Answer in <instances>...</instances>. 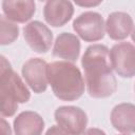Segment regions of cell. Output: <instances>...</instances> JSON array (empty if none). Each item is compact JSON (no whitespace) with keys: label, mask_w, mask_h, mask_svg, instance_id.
Listing matches in <instances>:
<instances>
[{"label":"cell","mask_w":135,"mask_h":135,"mask_svg":"<svg viewBox=\"0 0 135 135\" xmlns=\"http://www.w3.org/2000/svg\"><path fill=\"white\" fill-rule=\"evenodd\" d=\"M88 93L93 98H107L117 90V80L113 73L110 50L104 44H92L81 58Z\"/></svg>","instance_id":"1"},{"label":"cell","mask_w":135,"mask_h":135,"mask_svg":"<svg viewBox=\"0 0 135 135\" xmlns=\"http://www.w3.org/2000/svg\"><path fill=\"white\" fill-rule=\"evenodd\" d=\"M47 81L54 95L63 101H75L84 93V80L80 70L69 61L47 64Z\"/></svg>","instance_id":"2"},{"label":"cell","mask_w":135,"mask_h":135,"mask_svg":"<svg viewBox=\"0 0 135 135\" xmlns=\"http://www.w3.org/2000/svg\"><path fill=\"white\" fill-rule=\"evenodd\" d=\"M31 99V92L20 76L12 69L9 61L0 57V101L1 116L12 117L18 110L19 103Z\"/></svg>","instance_id":"3"},{"label":"cell","mask_w":135,"mask_h":135,"mask_svg":"<svg viewBox=\"0 0 135 135\" xmlns=\"http://www.w3.org/2000/svg\"><path fill=\"white\" fill-rule=\"evenodd\" d=\"M73 30L86 42H96L104 37L105 23L102 16L93 11L81 13L73 21Z\"/></svg>","instance_id":"4"},{"label":"cell","mask_w":135,"mask_h":135,"mask_svg":"<svg viewBox=\"0 0 135 135\" xmlns=\"http://www.w3.org/2000/svg\"><path fill=\"white\" fill-rule=\"evenodd\" d=\"M57 126L71 135H82L88 126L86 113L79 107L62 105L54 113Z\"/></svg>","instance_id":"5"},{"label":"cell","mask_w":135,"mask_h":135,"mask_svg":"<svg viewBox=\"0 0 135 135\" xmlns=\"http://www.w3.org/2000/svg\"><path fill=\"white\" fill-rule=\"evenodd\" d=\"M113 70L122 78L135 76V45L130 42H118L110 50Z\"/></svg>","instance_id":"6"},{"label":"cell","mask_w":135,"mask_h":135,"mask_svg":"<svg viewBox=\"0 0 135 135\" xmlns=\"http://www.w3.org/2000/svg\"><path fill=\"white\" fill-rule=\"evenodd\" d=\"M23 37L28 46L36 53H47L53 43L52 31L39 20L28 22L23 27Z\"/></svg>","instance_id":"7"},{"label":"cell","mask_w":135,"mask_h":135,"mask_svg":"<svg viewBox=\"0 0 135 135\" xmlns=\"http://www.w3.org/2000/svg\"><path fill=\"white\" fill-rule=\"evenodd\" d=\"M47 64L41 58H30L21 68V74L34 93L40 94L47 89Z\"/></svg>","instance_id":"8"},{"label":"cell","mask_w":135,"mask_h":135,"mask_svg":"<svg viewBox=\"0 0 135 135\" xmlns=\"http://www.w3.org/2000/svg\"><path fill=\"white\" fill-rule=\"evenodd\" d=\"M74 15V5L66 0H49L43 6V17L47 24L60 27L66 24Z\"/></svg>","instance_id":"9"},{"label":"cell","mask_w":135,"mask_h":135,"mask_svg":"<svg viewBox=\"0 0 135 135\" xmlns=\"http://www.w3.org/2000/svg\"><path fill=\"white\" fill-rule=\"evenodd\" d=\"M80 40L79 38L68 32L59 34L54 42L52 54L54 57L64 59V61L76 62L80 55Z\"/></svg>","instance_id":"10"},{"label":"cell","mask_w":135,"mask_h":135,"mask_svg":"<svg viewBox=\"0 0 135 135\" xmlns=\"http://www.w3.org/2000/svg\"><path fill=\"white\" fill-rule=\"evenodd\" d=\"M134 22L130 14L126 12H113L105 21V31L108 36L115 41L124 40L132 34Z\"/></svg>","instance_id":"11"},{"label":"cell","mask_w":135,"mask_h":135,"mask_svg":"<svg viewBox=\"0 0 135 135\" xmlns=\"http://www.w3.org/2000/svg\"><path fill=\"white\" fill-rule=\"evenodd\" d=\"M110 120L118 132L122 134L135 133V104L122 102L115 105L111 111Z\"/></svg>","instance_id":"12"},{"label":"cell","mask_w":135,"mask_h":135,"mask_svg":"<svg viewBox=\"0 0 135 135\" xmlns=\"http://www.w3.org/2000/svg\"><path fill=\"white\" fill-rule=\"evenodd\" d=\"M3 15L13 22L24 23L36 13V3L33 0H4L1 3Z\"/></svg>","instance_id":"13"},{"label":"cell","mask_w":135,"mask_h":135,"mask_svg":"<svg viewBox=\"0 0 135 135\" xmlns=\"http://www.w3.org/2000/svg\"><path fill=\"white\" fill-rule=\"evenodd\" d=\"M43 118L34 111H23L14 119L15 135H42Z\"/></svg>","instance_id":"14"},{"label":"cell","mask_w":135,"mask_h":135,"mask_svg":"<svg viewBox=\"0 0 135 135\" xmlns=\"http://www.w3.org/2000/svg\"><path fill=\"white\" fill-rule=\"evenodd\" d=\"M19 37L18 25L8 20L4 15L0 16V44L7 45L13 43Z\"/></svg>","instance_id":"15"},{"label":"cell","mask_w":135,"mask_h":135,"mask_svg":"<svg viewBox=\"0 0 135 135\" xmlns=\"http://www.w3.org/2000/svg\"><path fill=\"white\" fill-rule=\"evenodd\" d=\"M45 135H71L58 126H52L45 133Z\"/></svg>","instance_id":"16"},{"label":"cell","mask_w":135,"mask_h":135,"mask_svg":"<svg viewBox=\"0 0 135 135\" xmlns=\"http://www.w3.org/2000/svg\"><path fill=\"white\" fill-rule=\"evenodd\" d=\"M1 135H12V129L9 127V123L4 119V117L1 118Z\"/></svg>","instance_id":"17"},{"label":"cell","mask_w":135,"mask_h":135,"mask_svg":"<svg viewBox=\"0 0 135 135\" xmlns=\"http://www.w3.org/2000/svg\"><path fill=\"white\" fill-rule=\"evenodd\" d=\"M75 3L79 6L82 7H93V6H97L101 3V1H92V0H88V1H75Z\"/></svg>","instance_id":"18"},{"label":"cell","mask_w":135,"mask_h":135,"mask_svg":"<svg viewBox=\"0 0 135 135\" xmlns=\"http://www.w3.org/2000/svg\"><path fill=\"white\" fill-rule=\"evenodd\" d=\"M82 135H107V134L101 129H98V128H90V129L85 130Z\"/></svg>","instance_id":"19"},{"label":"cell","mask_w":135,"mask_h":135,"mask_svg":"<svg viewBox=\"0 0 135 135\" xmlns=\"http://www.w3.org/2000/svg\"><path fill=\"white\" fill-rule=\"evenodd\" d=\"M131 38H132V41L135 42V25L133 27V31H132V34H131Z\"/></svg>","instance_id":"20"},{"label":"cell","mask_w":135,"mask_h":135,"mask_svg":"<svg viewBox=\"0 0 135 135\" xmlns=\"http://www.w3.org/2000/svg\"><path fill=\"white\" fill-rule=\"evenodd\" d=\"M118 135H129V134H118Z\"/></svg>","instance_id":"21"},{"label":"cell","mask_w":135,"mask_h":135,"mask_svg":"<svg viewBox=\"0 0 135 135\" xmlns=\"http://www.w3.org/2000/svg\"><path fill=\"white\" fill-rule=\"evenodd\" d=\"M134 90H135V86H134Z\"/></svg>","instance_id":"22"}]
</instances>
